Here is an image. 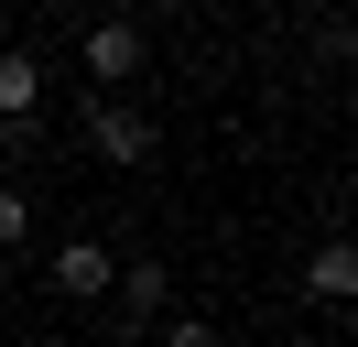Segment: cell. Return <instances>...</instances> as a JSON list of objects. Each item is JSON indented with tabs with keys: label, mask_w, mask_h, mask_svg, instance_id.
<instances>
[{
	"label": "cell",
	"mask_w": 358,
	"mask_h": 347,
	"mask_svg": "<svg viewBox=\"0 0 358 347\" xmlns=\"http://www.w3.org/2000/svg\"><path fill=\"white\" fill-rule=\"evenodd\" d=\"M109 293H120V325H131V337L174 315V271H163V260H120V282H109Z\"/></svg>",
	"instance_id": "obj_3"
},
{
	"label": "cell",
	"mask_w": 358,
	"mask_h": 347,
	"mask_svg": "<svg viewBox=\"0 0 358 347\" xmlns=\"http://www.w3.org/2000/svg\"><path fill=\"white\" fill-rule=\"evenodd\" d=\"M152 347H217V325H206V315H163Z\"/></svg>",
	"instance_id": "obj_7"
},
{
	"label": "cell",
	"mask_w": 358,
	"mask_h": 347,
	"mask_svg": "<svg viewBox=\"0 0 358 347\" xmlns=\"http://www.w3.org/2000/svg\"><path fill=\"white\" fill-rule=\"evenodd\" d=\"M304 293H315V304H348V293H358V250H348V239H326V250L304 260Z\"/></svg>",
	"instance_id": "obj_6"
},
{
	"label": "cell",
	"mask_w": 358,
	"mask_h": 347,
	"mask_svg": "<svg viewBox=\"0 0 358 347\" xmlns=\"http://www.w3.org/2000/svg\"><path fill=\"white\" fill-rule=\"evenodd\" d=\"M22 239H33V206H22L11 185H0V250H22Z\"/></svg>",
	"instance_id": "obj_8"
},
{
	"label": "cell",
	"mask_w": 358,
	"mask_h": 347,
	"mask_svg": "<svg viewBox=\"0 0 358 347\" xmlns=\"http://www.w3.org/2000/svg\"><path fill=\"white\" fill-rule=\"evenodd\" d=\"M109 282H120V250H109V239H66V250H55V293H66V304H98Z\"/></svg>",
	"instance_id": "obj_4"
},
{
	"label": "cell",
	"mask_w": 358,
	"mask_h": 347,
	"mask_svg": "<svg viewBox=\"0 0 358 347\" xmlns=\"http://www.w3.org/2000/svg\"><path fill=\"white\" fill-rule=\"evenodd\" d=\"M33 98H44V65L11 43V55H0V130H22V120H33Z\"/></svg>",
	"instance_id": "obj_5"
},
{
	"label": "cell",
	"mask_w": 358,
	"mask_h": 347,
	"mask_svg": "<svg viewBox=\"0 0 358 347\" xmlns=\"http://www.w3.org/2000/svg\"><path fill=\"white\" fill-rule=\"evenodd\" d=\"M76 55H87V87L109 98V87L141 76V22H87V43H76Z\"/></svg>",
	"instance_id": "obj_2"
},
{
	"label": "cell",
	"mask_w": 358,
	"mask_h": 347,
	"mask_svg": "<svg viewBox=\"0 0 358 347\" xmlns=\"http://www.w3.org/2000/svg\"><path fill=\"white\" fill-rule=\"evenodd\" d=\"M87 152L109 174H141V163H152V120H141L131 98H87Z\"/></svg>",
	"instance_id": "obj_1"
}]
</instances>
